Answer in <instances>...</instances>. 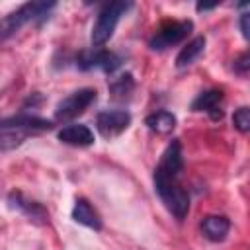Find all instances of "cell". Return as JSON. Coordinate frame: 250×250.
I'll return each mask as SVG.
<instances>
[{
  "label": "cell",
  "instance_id": "1",
  "mask_svg": "<svg viewBox=\"0 0 250 250\" xmlns=\"http://www.w3.org/2000/svg\"><path fill=\"white\" fill-rule=\"evenodd\" d=\"M184 170V156H182V145L178 139H174L166 150L160 156V162L154 168V189L162 197L168 189L178 186V178Z\"/></svg>",
  "mask_w": 250,
  "mask_h": 250
},
{
  "label": "cell",
  "instance_id": "2",
  "mask_svg": "<svg viewBox=\"0 0 250 250\" xmlns=\"http://www.w3.org/2000/svg\"><path fill=\"white\" fill-rule=\"evenodd\" d=\"M53 8H55V2H27V4H23L16 12L4 16L2 25H0V37L8 39L27 21H39V23L45 21Z\"/></svg>",
  "mask_w": 250,
  "mask_h": 250
},
{
  "label": "cell",
  "instance_id": "3",
  "mask_svg": "<svg viewBox=\"0 0 250 250\" xmlns=\"http://www.w3.org/2000/svg\"><path fill=\"white\" fill-rule=\"evenodd\" d=\"M131 6H133L131 2H109V4H105V6L100 10L98 20H96V23H94V27H92V35H90L94 47H102V45H105V43L111 39L115 27H117L119 18H121Z\"/></svg>",
  "mask_w": 250,
  "mask_h": 250
},
{
  "label": "cell",
  "instance_id": "4",
  "mask_svg": "<svg viewBox=\"0 0 250 250\" xmlns=\"http://www.w3.org/2000/svg\"><path fill=\"white\" fill-rule=\"evenodd\" d=\"M98 98V92L94 88H80L76 92H72L70 96H66L64 100H61L57 104L55 109V119L57 121H70L74 117H78L80 113H84L88 109L90 104H94Z\"/></svg>",
  "mask_w": 250,
  "mask_h": 250
},
{
  "label": "cell",
  "instance_id": "5",
  "mask_svg": "<svg viewBox=\"0 0 250 250\" xmlns=\"http://www.w3.org/2000/svg\"><path fill=\"white\" fill-rule=\"evenodd\" d=\"M193 23L189 20H184V21H166L160 25V29L152 35V39L148 41L150 49L152 51H164L176 43H182L188 33L191 31Z\"/></svg>",
  "mask_w": 250,
  "mask_h": 250
},
{
  "label": "cell",
  "instance_id": "6",
  "mask_svg": "<svg viewBox=\"0 0 250 250\" xmlns=\"http://www.w3.org/2000/svg\"><path fill=\"white\" fill-rule=\"evenodd\" d=\"M121 64V57L113 51L94 47L90 51H82L76 57V66L80 70H90V68H102L105 72H113Z\"/></svg>",
  "mask_w": 250,
  "mask_h": 250
},
{
  "label": "cell",
  "instance_id": "7",
  "mask_svg": "<svg viewBox=\"0 0 250 250\" xmlns=\"http://www.w3.org/2000/svg\"><path fill=\"white\" fill-rule=\"evenodd\" d=\"M129 123H131V115L125 109H105V111H100L96 117L98 131L105 139L121 135L129 127Z\"/></svg>",
  "mask_w": 250,
  "mask_h": 250
},
{
  "label": "cell",
  "instance_id": "8",
  "mask_svg": "<svg viewBox=\"0 0 250 250\" xmlns=\"http://www.w3.org/2000/svg\"><path fill=\"white\" fill-rule=\"evenodd\" d=\"M8 203H10V207L20 209V211H21L25 217H29V221H33V223H39V225L49 223V213L45 211V207H43L41 203L33 201V199L23 197V193H20V191H10V193H8Z\"/></svg>",
  "mask_w": 250,
  "mask_h": 250
},
{
  "label": "cell",
  "instance_id": "9",
  "mask_svg": "<svg viewBox=\"0 0 250 250\" xmlns=\"http://www.w3.org/2000/svg\"><path fill=\"white\" fill-rule=\"evenodd\" d=\"M0 127H16V129H23L27 133H35V131H49L53 129V123L49 119L37 117V115H29V113H20V115H12L2 119Z\"/></svg>",
  "mask_w": 250,
  "mask_h": 250
},
{
  "label": "cell",
  "instance_id": "10",
  "mask_svg": "<svg viewBox=\"0 0 250 250\" xmlns=\"http://www.w3.org/2000/svg\"><path fill=\"white\" fill-rule=\"evenodd\" d=\"M160 199L164 201V205L168 207V211H170L178 221H182V219L188 215V211H189V195H188V191H186L180 184L174 186L172 189H168Z\"/></svg>",
  "mask_w": 250,
  "mask_h": 250
},
{
  "label": "cell",
  "instance_id": "11",
  "mask_svg": "<svg viewBox=\"0 0 250 250\" xmlns=\"http://www.w3.org/2000/svg\"><path fill=\"white\" fill-rule=\"evenodd\" d=\"M59 141L70 146H88L94 143V133L82 123H72L59 131Z\"/></svg>",
  "mask_w": 250,
  "mask_h": 250
},
{
  "label": "cell",
  "instance_id": "12",
  "mask_svg": "<svg viewBox=\"0 0 250 250\" xmlns=\"http://www.w3.org/2000/svg\"><path fill=\"white\" fill-rule=\"evenodd\" d=\"M230 230V221L225 215H207L201 221V232L211 242H221Z\"/></svg>",
  "mask_w": 250,
  "mask_h": 250
},
{
  "label": "cell",
  "instance_id": "13",
  "mask_svg": "<svg viewBox=\"0 0 250 250\" xmlns=\"http://www.w3.org/2000/svg\"><path fill=\"white\" fill-rule=\"evenodd\" d=\"M221 102H223V90H207V92H201L191 102V109L193 111H205L213 119H221L223 117V111L219 109Z\"/></svg>",
  "mask_w": 250,
  "mask_h": 250
},
{
  "label": "cell",
  "instance_id": "14",
  "mask_svg": "<svg viewBox=\"0 0 250 250\" xmlns=\"http://www.w3.org/2000/svg\"><path fill=\"white\" fill-rule=\"evenodd\" d=\"M72 219H74L76 223L88 227V229H94V230H100V229H102V219H100L98 211H96V209L90 205V201L84 199V197H78V199H76V203H74V207H72Z\"/></svg>",
  "mask_w": 250,
  "mask_h": 250
},
{
  "label": "cell",
  "instance_id": "15",
  "mask_svg": "<svg viewBox=\"0 0 250 250\" xmlns=\"http://www.w3.org/2000/svg\"><path fill=\"white\" fill-rule=\"evenodd\" d=\"M203 51H205V37H203V35L193 37V39H191L186 47H182V51L178 53V57H176V66H178V68H186V66L193 64V62L201 57Z\"/></svg>",
  "mask_w": 250,
  "mask_h": 250
},
{
  "label": "cell",
  "instance_id": "16",
  "mask_svg": "<svg viewBox=\"0 0 250 250\" xmlns=\"http://www.w3.org/2000/svg\"><path fill=\"white\" fill-rule=\"evenodd\" d=\"M145 125H146L152 133L168 135V133L176 127V115L170 113V111H166V109H160V111H154V113L146 115Z\"/></svg>",
  "mask_w": 250,
  "mask_h": 250
},
{
  "label": "cell",
  "instance_id": "17",
  "mask_svg": "<svg viewBox=\"0 0 250 250\" xmlns=\"http://www.w3.org/2000/svg\"><path fill=\"white\" fill-rule=\"evenodd\" d=\"M133 88H135V80H133L131 72H125V74H121V76H117V78H113L109 82V92H111V96L115 100L127 98L133 92Z\"/></svg>",
  "mask_w": 250,
  "mask_h": 250
},
{
  "label": "cell",
  "instance_id": "18",
  "mask_svg": "<svg viewBox=\"0 0 250 250\" xmlns=\"http://www.w3.org/2000/svg\"><path fill=\"white\" fill-rule=\"evenodd\" d=\"M232 125L236 131L240 133H248L250 131V105H242L234 111L232 115Z\"/></svg>",
  "mask_w": 250,
  "mask_h": 250
},
{
  "label": "cell",
  "instance_id": "19",
  "mask_svg": "<svg viewBox=\"0 0 250 250\" xmlns=\"http://www.w3.org/2000/svg\"><path fill=\"white\" fill-rule=\"evenodd\" d=\"M232 70L238 72V74H246V72H250V51L240 53V55L232 61Z\"/></svg>",
  "mask_w": 250,
  "mask_h": 250
},
{
  "label": "cell",
  "instance_id": "20",
  "mask_svg": "<svg viewBox=\"0 0 250 250\" xmlns=\"http://www.w3.org/2000/svg\"><path fill=\"white\" fill-rule=\"evenodd\" d=\"M238 27H240V31H242V37H244L246 41H250V12H244V14L240 16Z\"/></svg>",
  "mask_w": 250,
  "mask_h": 250
},
{
  "label": "cell",
  "instance_id": "21",
  "mask_svg": "<svg viewBox=\"0 0 250 250\" xmlns=\"http://www.w3.org/2000/svg\"><path fill=\"white\" fill-rule=\"evenodd\" d=\"M217 4H197V10L199 12H205V10H213Z\"/></svg>",
  "mask_w": 250,
  "mask_h": 250
}]
</instances>
